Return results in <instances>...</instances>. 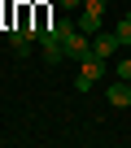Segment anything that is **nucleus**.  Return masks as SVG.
Instances as JSON below:
<instances>
[{
  "label": "nucleus",
  "instance_id": "nucleus-1",
  "mask_svg": "<svg viewBox=\"0 0 131 148\" xmlns=\"http://www.w3.org/2000/svg\"><path fill=\"white\" fill-rule=\"evenodd\" d=\"M52 35L61 39V48H66V61H83L88 52H92V35H83L79 31V22H52Z\"/></svg>",
  "mask_w": 131,
  "mask_h": 148
},
{
  "label": "nucleus",
  "instance_id": "nucleus-2",
  "mask_svg": "<svg viewBox=\"0 0 131 148\" xmlns=\"http://www.w3.org/2000/svg\"><path fill=\"white\" fill-rule=\"evenodd\" d=\"M105 70H109V61L96 57V52H88V57L79 61V79H74V87H79V92H92V87L105 79Z\"/></svg>",
  "mask_w": 131,
  "mask_h": 148
},
{
  "label": "nucleus",
  "instance_id": "nucleus-3",
  "mask_svg": "<svg viewBox=\"0 0 131 148\" xmlns=\"http://www.w3.org/2000/svg\"><path fill=\"white\" fill-rule=\"evenodd\" d=\"M39 48H44V57H48L52 65H61V61H66V48H61V39L52 35V26H39Z\"/></svg>",
  "mask_w": 131,
  "mask_h": 148
},
{
  "label": "nucleus",
  "instance_id": "nucleus-4",
  "mask_svg": "<svg viewBox=\"0 0 131 148\" xmlns=\"http://www.w3.org/2000/svg\"><path fill=\"white\" fill-rule=\"evenodd\" d=\"M118 48H122V44H118V35H114V31H96V35H92V52H96V57H105V61H109Z\"/></svg>",
  "mask_w": 131,
  "mask_h": 148
},
{
  "label": "nucleus",
  "instance_id": "nucleus-5",
  "mask_svg": "<svg viewBox=\"0 0 131 148\" xmlns=\"http://www.w3.org/2000/svg\"><path fill=\"white\" fill-rule=\"evenodd\" d=\"M31 39H39V31H26V26H13V31H9V48H13L18 57L31 52Z\"/></svg>",
  "mask_w": 131,
  "mask_h": 148
},
{
  "label": "nucleus",
  "instance_id": "nucleus-6",
  "mask_svg": "<svg viewBox=\"0 0 131 148\" xmlns=\"http://www.w3.org/2000/svg\"><path fill=\"white\" fill-rule=\"evenodd\" d=\"M105 100H109L114 109H127V105H131V83H127V79H118V83L105 92Z\"/></svg>",
  "mask_w": 131,
  "mask_h": 148
},
{
  "label": "nucleus",
  "instance_id": "nucleus-7",
  "mask_svg": "<svg viewBox=\"0 0 131 148\" xmlns=\"http://www.w3.org/2000/svg\"><path fill=\"white\" fill-rule=\"evenodd\" d=\"M101 18H105V13L83 9V13H79V31H83V35H96V31H101Z\"/></svg>",
  "mask_w": 131,
  "mask_h": 148
},
{
  "label": "nucleus",
  "instance_id": "nucleus-8",
  "mask_svg": "<svg viewBox=\"0 0 131 148\" xmlns=\"http://www.w3.org/2000/svg\"><path fill=\"white\" fill-rule=\"evenodd\" d=\"M114 35H118V44H122V48H131V13H127V18H118Z\"/></svg>",
  "mask_w": 131,
  "mask_h": 148
},
{
  "label": "nucleus",
  "instance_id": "nucleus-9",
  "mask_svg": "<svg viewBox=\"0 0 131 148\" xmlns=\"http://www.w3.org/2000/svg\"><path fill=\"white\" fill-rule=\"evenodd\" d=\"M114 74H118V79H127V83H131V57H122V61H114Z\"/></svg>",
  "mask_w": 131,
  "mask_h": 148
},
{
  "label": "nucleus",
  "instance_id": "nucleus-10",
  "mask_svg": "<svg viewBox=\"0 0 131 148\" xmlns=\"http://www.w3.org/2000/svg\"><path fill=\"white\" fill-rule=\"evenodd\" d=\"M105 5L109 0H83V9H92V13H105Z\"/></svg>",
  "mask_w": 131,
  "mask_h": 148
},
{
  "label": "nucleus",
  "instance_id": "nucleus-11",
  "mask_svg": "<svg viewBox=\"0 0 131 148\" xmlns=\"http://www.w3.org/2000/svg\"><path fill=\"white\" fill-rule=\"evenodd\" d=\"M57 5H66V9H74V5H83V0H57Z\"/></svg>",
  "mask_w": 131,
  "mask_h": 148
}]
</instances>
